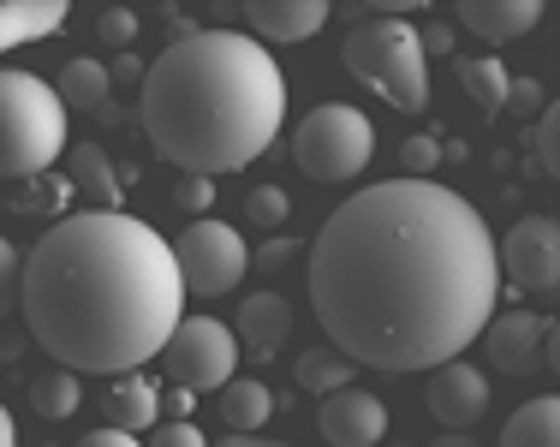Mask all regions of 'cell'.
Masks as SVG:
<instances>
[{"instance_id":"cell-1","label":"cell","mask_w":560,"mask_h":447,"mask_svg":"<svg viewBox=\"0 0 560 447\" xmlns=\"http://www.w3.org/2000/svg\"><path fill=\"white\" fill-rule=\"evenodd\" d=\"M495 233L442 179L352 191L311 245V310L328 346L370 370L465 358L495 317Z\"/></svg>"},{"instance_id":"cell-2","label":"cell","mask_w":560,"mask_h":447,"mask_svg":"<svg viewBox=\"0 0 560 447\" xmlns=\"http://www.w3.org/2000/svg\"><path fill=\"white\" fill-rule=\"evenodd\" d=\"M24 334L72 376L143 370L185 317L167 239L138 215L84 209L36 239L19 274Z\"/></svg>"},{"instance_id":"cell-3","label":"cell","mask_w":560,"mask_h":447,"mask_svg":"<svg viewBox=\"0 0 560 447\" xmlns=\"http://www.w3.org/2000/svg\"><path fill=\"white\" fill-rule=\"evenodd\" d=\"M138 114L162 162L197 179L238 174L280 138L287 78L245 31H185L143 66Z\"/></svg>"},{"instance_id":"cell-4","label":"cell","mask_w":560,"mask_h":447,"mask_svg":"<svg viewBox=\"0 0 560 447\" xmlns=\"http://www.w3.org/2000/svg\"><path fill=\"white\" fill-rule=\"evenodd\" d=\"M346 72L364 90H376L382 102H394L399 114H423L430 108V55L418 43V24L399 12H376L358 19L340 43Z\"/></svg>"},{"instance_id":"cell-5","label":"cell","mask_w":560,"mask_h":447,"mask_svg":"<svg viewBox=\"0 0 560 447\" xmlns=\"http://www.w3.org/2000/svg\"><path fill=\"white\" fill-rule=\"evenodd\" d=\"M66 155V108L55 84L0 66V179H36Z\"/></svg>"},{"instance_id":"cell-6","label":"cell","mask_w":560,"mask_h":447,"mask_svg":"<svg viewBox=\"0 0 560 447\" xmlns=\"http://www.w3.org/2000/svg\"><path fill=\"white\" fill-rule=\"evenodd\" d=\"M376 155V126H370L364 108H346V102H323L299 120V138H292V162L299 174H311L316 186H346L358 179Z\"/></svg>"},{"instance_id":"cell-7","label":"cell","mask_w":560,"mask_h":447,"mask_svg":"<svg viewBox=\"0 0 560 447\" xmlns=\"http://www.w3.org/2000/svg\"><path fill=\"white\" fill-rule=\"evenodd\" d=\"M173 251V269H179V286L185 298H221L245 281L250 269V251H245V233L226 227V221L203 215V221H185V233L167 245Z\"/></svg>"},{"instance_id":"cell-8","label":"cell","mask_w":560,"mask_h":447,"mask_svg":"<svg viewBox=\"0 0 560 447\" xmlns=\"http://www.w3.org/2000/svg\"><path fill=\"white\" fill-rule=\"evenodd\" d=\"M162 364L173 376V388L185 393H221L238 376V340L233 328L215 317H179V328L167 334Z\"/></svg>"},{"instance_id":"cell-9","label":"cell","mask_w":560,"mask_h":447,"mask_svg":"<svg viewBox=\"0 0 560 447\" xmlns=\"http://www.w3.org/2000/svg\"><path fill=\"white\" fill-rule=\"evenodd\" d=\"M495 262L518 293H530V298L549 305V298L560 293V227H555V215L513 221V233L495 245Z\"/></svg>"},{"instance_id":"cell-10","label":"cell","mask_w":560,"mask_h":447,"mask_svg":"<svg viewBox=\"0 0 560 447\" xmlns=\"http://www.w3.org/2000/svg\"><path fill=\"white\" fill-rule=\"evenodd\" d=\"M477 340H483L489 364H495L501 376H525L530 364H537V352L555 364V317H549V310H542V317H537V310H506V317L495 310Z\"/></svg>"},{"instance_id":"cell-11","label":"cell","mask_w":560,"mask_h":447,"mask_svg":"<svg viewBox=\"0 0 560 447\" xmlns=\"http://www.w3.org/2000/svg\"><path fill=\"white\" fill-rule=\"evenodd\" d=\"M423 405H430V417L442 430L471 436V424H483V412H489V376L477 370V364H465V358L435 364L430 388H423Z\"/></svg>"},{"instance_id":"cell-12","label":"cell","mask_w":560,"mask_h":447,"mask_svg":"<svg viewBox=\"0 0 560 447\" xmlns=\"http://www.w3.org/2000/svg\"><path fill=\"white\" fill-rule=\"evenodd\" d=\"M549 12H555L549 0H459V7H447V24L495 48V43H518L537 24H549Z\"/></svg>"},{"instance_id":"cell-13","label":"cell","mask_w":560,"mask_h":447,"mask_svg":"<svg viewBox=\"0 0 560 447\" xmlns=\"http://www.w3.org/2000/svg\"><path fill=\"white\" fill-rule=\"evenodd\" d=\"M316 430H323L328 447H382V436H388V405L370 388H340L323 400Z\"/></svg>"},{"instance_id":"cell-14","label":"cell","mask_w":560,"mask_h":447,"mask_svg":"<svg viewBox=\"0 0 560 447\" xmlns=\"http://www.w3.org/2000/svg\"><path fill=\"white\" fill-rule=\"evenodd\" d=\"M245 24L262 48L269 43H304L328 24V0H250Z\"/></svg>"},{"instance_id":"cell-15","label":"cell","mask_w":560,"mask_h":447,"mask_svg":"<svg viewBox=\"0 0 560 447\" xmlns=\"http://www.w3.org/2000/svg\"><path fill=\"white\" fill-rule=\"evenodd\" d=\"M102 412H108V430H126V436L155 430L162 424V388H155L150 376L126 370V376L108 383V393H102Z\"/></svg>"},{"instance_id":"cell-16","label":"cell","mask_w":560,"mask_h":447,"mask_svg":"<svg viewBox=\"0 0 560 447\" xmlns=\"http://www.w3.org/2000/svg\"><path fill=\"white\" fill-rule=\"evenodd\" d=\"M238 352H257V358H269V352H280L287 346V334H292V305L280 293H250L245 305H238Z\"/></svg>"},{"instance_id":"cell-17","label":"cell","mask_w":560,"mask_h":447,"mask_svg":"<svg viewBox=\"0 0 560 447\" xmlns=\"http://www.w3.org/2000/svg\"><path fill=\"white\" fill-rule=\"evenodd\" d=\"M66 19H72L66 0H12V7H0V55L19 43H43V36L66 31Z\"/></svg>"},{"instance_id":"cell-18","label":"cell","mask_w":560,"mask_h":447,"mask_svg":"<svg viewBox=\"0 0 560 447\" xmlns=\"http://www.w3.org/2000/svg\"><path fill=\"white\" fill-rule=\"evenodd\" d=\"M55 96H60L66 114H102V108H108V96H114L108 66H102V60H66Z\"/></svg>"},{"instance_id":"cell-19","label":"cell","mask_w":560,"mask_h":447,"mask_svg":"<svg viewBox=\"0 0 560 447\" xmlns=\"http://www.w3.org/2000/svg\"><path fill=\"white\" fill-rule=\"evenodd\" d=\"M269 417H275V393L262 388L257 376H233V383L221 388V424L233 430V436H257Z\"/></svg>"},{"instance_id":"cell-20","label":"cell","mask_w":560,"mask_h":447,"mask_svg":"<svg viewBox=\"0 0 560 447\" xmlns=\"http://www.w3.org/2000/svg\"><path fill=\"white\" fill-rule=\"evenodd\" d=\"M66 179H72V191H84L96 209H114L119 186H114V162H108L102 143H72V150H66Z\"/></svg>"},{"instance_id":"cell-21","label":"cell","mask_w":560,"mask_h":447,"mask_svg":"<svg viewBox=\"0 0 560 447\" xmlns=\"http://www.w3.org/2000/svg\"><path fill=\"white\" fill-rule=\"evenodd\" d=\"M501 447H560V400L555 393L518 405L501 430Z\"/></svg>"},{"instance_id":"cell-22","label":"cell","mask_w":560,"mask_h":447,"mask_svg":"<svg viewBox=\"0 0 560 447\" xmlns=\"http://www.w3.org/2000/svg\"><path fill=\"white\" fill-rule=\"evenodd\" d=\"M292 383H299L304 393H340V388H352V358H340L335 346H311V352H299V364H292Z\"/></svg>"},{"instance_id":"cell-23","label":"cell","mask_w":560,"mask_h":447,"mask_svg":"<svg viewBox=\"0 0 560 447\" xmlns=\"http://www.w3.org/2000/svg\"><path fill=\"white\" fill-rule=\"evenodd\" d=\"M506 84H513V72H506V66H501L495 55H471V60H459V90L471 96V108L501 114Z\"/></svg>"},{"instance_id":"cell-24","label":"cell","mask_w":560,"mask_h":447,"mask_svg":"<svg viewBox=\"0 0 560 447\" xmlns=\"http://www.w3.org/2000/svg\"><path fill=\"white\" fill-rule=\"evenodd\" d=\"M72 197H78V191H72V179H66V174H36V179L7 186V203L24 209V215H60Z\"/></svg>"},{"instance_id":"cell-25","label":"cell","mask_w":560,"mask_h":447,"mask_svg":"<svg viewBox=\"0 0 560 447\" xmlns=\"http://www.w3.org/2000/svg\"><path fill=\"white\" fill-rule=\"evenodd\" d=\"M78 400H84V388H78V376L72 370H43L31 383V405H36V417H48V424H60V417H72L78 412Z\"/></svg>"},{"instance_id":"cell-26","label":"cell","mask_w":560,"mask_h":447,"mask_svg":"<svg viewBox=\"0 0 560 447\" xmlns=\"http://www.w3.org/2000/svg\"><path fill=\"white\" fill-rule=\"evenodd\" d=\"M399 167H406L399 179H430L435 167H442V131H418V138H406Z\"/></svg>"},{"instance_id":"cell-27","label":"cell","mask_w":560,"mask_h":447,"mask_svg":"<svg viewBox=\"0 0 560 447\" xmlns=\"http://www.w3.org/2000/svg\"><path fill=\"white\" fill-rule=\"evenodd\" d=\"M530 150H537V167L555 179V167H560V108H555V102L530 120Z\"/></svg>"},{"instance_id":"cell-28","label":"cell","mask_w":560,"mask_h":447,"mask_svg":"<svg viewBox=\"0 0 560 447\" xmlns=\"http://www.w3.org/2000/svg\"><path fill=\"white\" fill-rule=\"evenodd\" d=\"M245 215H250V227H280V221L292 215V197L280 186H250L245 191Z\"/></svg>"},{"instance_id":"cell-29","label":"cell","mask_w":560,"mask_h":447,"mask_svg":"<svg viewBox=\"0 0 560 447\" xmlns=\"http://www.w3.org/2000/svg\"><path fill=\"white\" fill-rule=\"evenodd\" d=\"M96 36L108 48L138 43V12H131V7H96Z\"/></svg>"},{"instance_id":"cell-30","label":"cell","mask_w":560,"mask_h":447,"mask_svg":"<svg viewBox=\"0 0 560 447\" xmlns=\"http://www.w3.org/2000/svg\"><path fill=\"white\" fill-rule=\"evenodd\" d=\"M542 108H549V90H542L537 78H513V84H506L501 114H525V120H537Z\"/></svg>"},{"instance_id":"cell-31","label":"cell","mask_w":560,"mask_h":447,"mask_svg":"<svg viewBox=\"0 0 560 447\" xmlns=\"http://www.w3.org/2000/svg\"><path fill=\"white\" fill-rule=\"evenodd\" d=\"M19 274H24V257L12 251V239L0 233V322H7L12 305H19Z\"/></svg>"},{"instance_id":"cell-32","label":"cell","mask_w":560,"mask_h":447,"mask_svg":"<svg viewBox=\"0 0 560 447\" xmlns=\"http://www.w3.org/2000/svg\"><path fill=\"white\" fill-rule=\"evenodd\" d=\"M173 203H179L191 221H203V215H209V203H215V179H197V174H185L179 186H173Z\"/></svg>"},{"instance_id":"cell-33","label":"cell","mask_w":560,"mask_h":447,"mask_svg":"<svg viewBox=\"0 0 560 447\" xmlns=\"http://www.w3.org/2000/svg\"><path fill=\"white\" fill-rule=\"evenodd\" d=\"M150 447H209V436L197 424H155L150 430Z\"/></svg>"},{"instance_id":"cell-34","label":"cell","mask_w":560,"mask_h":447,"mask_svg":"<svg viewBox=\"0 0 560 447\" xmlns=\"http://www.w3.org/2000/svg\"><path fill=\"white\" fill-rule=\"evenodd\" d=\"M287 262H299V239H269V245L257 251V269H262V274H280Z\"/></svg>"},{"instance_id":"cell-35","label":"cell","mask_w":560,"mask_h":447,"mask_svg":"<svg viewBox=\"0 0 560 447\" xmlns=\"http://www.w3.org/2000/svg\"><path fill=\"white\" fill-rule=\"evenodd\" d=\"M78 447H143V442L126 436V430H90V436L78 442Z\"/></svg>"},{"instance_id":"cell-36","label":"cell","mask_w":560,"mask_h":447,"mask_svg":"<svg viewBox=\"0 0 560 447\" xmlns=\"http://www.w3.org/2000/svg\"><path fill=\"white\" fill-rule=\"evenodd\" d=\"M108 84H143V66H138V60H119V66H108Z\"/></svg>"},{"instance_id":"cell-37","label":"cell","mask_w":560,"mask_h":447,"mask_svg":"<svg viewBox=\"0 0 560 447\" xmlns=\"http://www.w3.org/2000/svg\"><path fill=\"white\" fill-rule=\"evenodd\" d=\"M24 346H31V334H19V328H0V358H19Z\"/></svg>"},{"instance_id":"cell-38","label":"cell","mask_w":560,"mask_h":447,"mask_svg":"<svg viewBox=\"0 0 560 447\" xmlns=\"http://www.w3.org/2000/svg\"><path fill=\"white\" fill-rule=\"evenodd\" d=\"M0 447H19V430H12V412L0 405Z\"/></svg>"},{"instance_id":"cell-39","label":"cell","mask_w":560,"mask_h":447,"mask_svg":"<svg viewBox=\"0 0 560 447\" xmlns=\"http://www.w3.org/2000/svg\"><path fill=\"white\" fill-rule=\"evenodd\" d=\"M435 447H477L471 436H453V430H442V436H435Z\"/></svg>"},{"instance_id":"cell-40","label":"cell","mask_w":560,"mask_h":447,"mask_svg":"<svg viewBox=\"0 0 560 447\" xmlns=\"http://www.w3.org/2000/svg\"><path fill=\"white\" fill-rule=\"evenodd\" d=\"M221 447H262V442H250V436H226Z\"/></svg>"},{"instance_id":"cell-41","label":"cell","mask_w":560,"mask_h":447,"mask_svg":"<svg viewBox=\"0 0 560 447\" xmlns=\"http://www.w3.org/2000/svg\"><path fill=\"white\" fill-rule=\"evenodd\" d=\"M394 447H406V442H394Z\"/></svg>"}]
</instances>
